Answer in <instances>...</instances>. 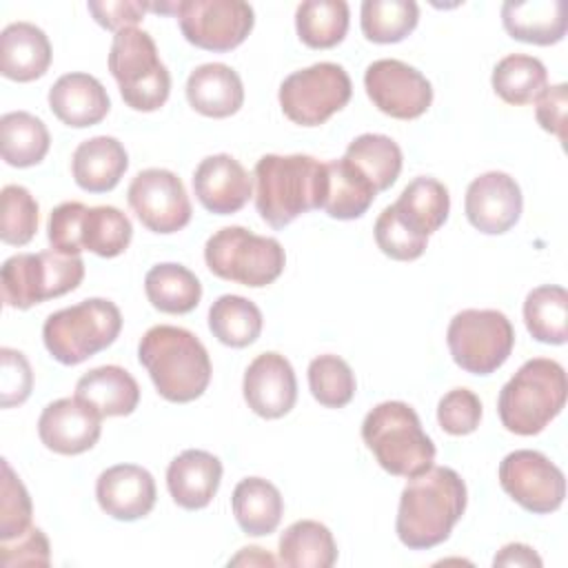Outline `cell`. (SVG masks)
Listing matches in <instances>:
<instances>
[{"instance_id": "1", "label": "cell", "mask_w": 568, "mask_h": 568, "mask_svg": "<svg viewBox=\"0 0 568 568\" xmlns=\"http://www.w3.org/2000/svg\"><path fill=\"white\" fill-rule=\"evenodd\" d=\"M466 484L448 466H430L415 475L402 490L395 530L410 550H428L450 537L466 510Z\"/></svg>"}, {"instance_id": "2", "label": "cell", "mask_w": 568, "mask_h": 568, "mask_svg": "<svg viewBox=\"0 0 568 568\" xmlns=\"http://www.w3.org/2000/svg\"><path fill=\"white\" fill-rule=\"evenodd\" d=\"M253 178L255 209L273 229H284L302 213L324 206L328 189L326 162L311 155H262Z\"/></svg>"}, {"instance_id": "3", "label": "cell", "mask_w": 568, "mask_h": 568, "mask_svg": "<svg viewBox=\"0 0 568 568\" xmlns=\"http://www.w3.org/2000/svg\"><path fill=\"white\" fill-rule=\"evenodd\" d=\"M138 359L146 368L155 390L173 402L197 399L211 382V359L204 344L186 328L158 324L151 326L140 344Z\"/></svg>"}, {"instance_id": "4", "label": "cell", "mask_w": 568, "mask_h": 568, "mask_svg": "<svg viewBox=\"0 0 568 568\" xmlns=\"http://www.w3.org/2000/svg\"><path fill=\"white\" fill-rule=\"evenodd\" d=\"M566 395L564 366L548 357H532L504 384L497 399L499 419L515 435H537L561 413Z\"/></svg>"}, {"instance_id": "5", "label": "cell", "mask_w": 568, "mask_h": 568, "mask_svg": "<svg viewBox=\"0 0 568 568\" xmlns=\"http://www.w3.org/2000/svg\"><path fill=\"white\" fill-rule=\"evenodd\" d=\"M362 439L377 464L397 477L426 473L435 462V444L406 402H382L362 422Z\"/></svg>"}, {"instance_id": "6", "label": "cell", "mask_w": 568, "mask_h": 568, "mask_svg": "<svg viewBox=\"0 0 568 568\" xmlns=\"http://www.w3.org/2000/svg\"><path fill=\"white\" fill-rule=\"evenodd\" d=\"M120 331V308L111 300L91 297L51 313L44 320L42 339L55 362L75 366L109 348L118 339Z\"/></svg>"}, {"instance_id": "7", "label": "cell", "mask_w": 568, "mask_h": 568, "mask_svg": "<svg viewBox=\"0 0 568 568\" xmlns=\"http://www.w3.org/2000/svg\"><path fill=\"white\" fill-rule=\"evenodd\" d=\"M109 71L120 87V95L133 111H155L171 93V73L158 55L153 38L129 27L113 36Z\"/></svg>"}, {"instance_id": "8", "label": "cell", "mask_w": 568, "mask_h": 568, "mask_svg": "<svg viewBox=\"0 0 568 568\" xmlns=\"http://www.w3.org/2000/svg\"><path fill=\"white\" fill-rule=\"evenodd\" d=\"M204 262L222 280L260 288L282 275L286 255L275 237L255 235L244 226H224L206 240Z\"/></svg>"}, {"instance_id": "9", "label": "cell", "mask_w": 568, "mask_h": 568, "mask_svg": "<svg viewBox=\"0 0 568 568\" xmlns=\"http://www.w3.org/2000/svg\"><path fill=\"white\" fill-rule=\"evenodd\" d=\"M84 262L80 255L58 251L11 255L0 271L2 302L11 308H31L51 297H60L80 286Z\"/></svg>"}, {"instance_id": "10", "label": "cell", "mask_w": 568, "mask_h": 568, "mask_svg": "<svg viewBox=\"0 0 568 568\" xmlns=\"http://www.w3.org/2000/svg\"><path fill=\"white\" fill-rule=\"evenodd\" d=\"M446 342L459 368L473 375H490L510 357L515 331L501 311L466 308L450 320Z\"/></svg>"}, {"instance_id": "11", "label": "cell", "mask_w": 568, "mask_h": 568, "mask_svg": "<svg viewBox=\"0 0 568 568\" xmlns=\"http://www.w3.org/2000/svg\"><path fill=\"white\" fill-rule=\"evenodd\" d=\"M353 84L344 67L317 62L293 71L280 84V106L300 126H320L351 100Z\"/></svg>"}, {"instance_id": "12", "label": "cell", "mask_w": 568, "mask_h": 568, "mask_svg": "<svg viewBox=\"0 0 568 568\" xmlns=\"http://www.w3.org/2000/svg\"><path fill=\"white\" fill-rule=\"evenodd\" d=\"M175 16L191 44L220 53L240 47L255 24L253 7L242 0H182Z\"/></svg>"}, {"instance_id": "13", "label": "cell", "mask_w": 568, "mask_h": 568, "mask_svg": "<svg viewBox=\"0 0 568 568\" xmlns=\"http://www.w3.org/2000/svg\"><path fill=\"white\" fill-rule=\"evenodd\" d=\"M501 488L528 513H555L566 497V477L539 450H513L499 464Z\"/></svg>"}, {"instance_id": "14", "label": "cell", "mask_w": 568, "mask_h": 568, "mask_svg": "<svg viewBox=\"0 0 568 568\" xmlns=\"http://www.w3.org/2000/svg\"><path fill=\"white\" fill-rule=\"evenodd\" d=\"M138 220L153 233H175L191 222V200L182 180L169 169L140 171L126 191Z\"/></svg>"}, {"instance_id": "15", "label": "cell", "mask_w": 568, "mask_h": 568, "mask_svg": "<svg viewBox=\"0 0 568 568\" xmlns=\"http://www.w3.org/2000/svg\"><path fill=\"white\" fill-rule=\"evenodd\" d=\"M364 89L382 113L397 120H415L433 102V87L426 75L395 58L371 62L364 73Z\"/></svg>"}, {"instance_id": "16", "label": "cell", "mask_w": 568, "mask_h": 568, "mask_svg": "<svg viewBox=\"0 0 568 568\" xmlns=\"http://www.w3.org/2000/svg\"><path fill=\"white\" fill-rule=\"evenodd\" d=\"M521 206V189L515 178L504 171H488L475 178L466 189V217L486 235H501L510 231L519 222Z\"/></svg>"}, {"instance_id": "17", "label": "cell", "mask_w": 568, "mask_h": 568, "mask_svg": "<svg viewBox=\"0 0 568 568\" xmlns=\"http://www.w3.org/2000/svg\"><path fill=\"white\" fill-rule=\"evenodd\" d=\"M102 433V415L78 397H62L44 406L38 419L40 442L58 455L91 450Z\"/></svg>"}, {"instance_id": "18", "label": "cell", "mask_w": 568, "mask_h": 568, "mask_svg": "<svg viewBox=\"0 0 568 568\" xmlns=\"http://www.w3.org/2000/svg\"><path fill=\"white\" fill-rule=\"evenodd\" d=\"M244 399L248 408L264 419L284 417L297 399V379L291 362L280 353L257 355L242 382Z\"/></svg>"}, {"instance_id": "19", "label": "cell", "mask_w": 568, "mask_h": 568, "mask_svg": "<svg viewBox=\"0 0 568 568\" xmlns=\"http://www.w3.org/2000/svg\"><path fill=\"white\" fill-rule=\"evenodd\" d=\"M155 479L135 464H115L100 473L95 481V499L100 508L120 521L146 517L155 506Z\"/></svg>"}, {"instance_id": "20", "label": "cell", "mask_w": 568, "mask_h": 568, "mask_svg": "<svg viewBox=\"0 0 568 568\" xmlns=\"http://www.w3.org/2000/svg\"><path fill=\"white\" fill-rule=\"evenodd\" d=\"M193 191L200 204L215 215L237 213L253 193L248 171L229 153L204 158L193 173Z\"/></svg>"}, {"instance_id": "21", "label": "cell", "mask_w": 568, "mask_h": 568, "mask_svg": "<svg viewBox=\"0 0 568 568\" xmlns=\"http://www.w3.org/2000/svg\"><path fill=\"white\" fill-rule=\"evenodd\" d=\"M49 106L53 115L73 129L102 122L111 109V100L102 82L89 73H64L49 89Z\"/></svg>"}, {"instance_id": "22", "label": "cell", "mask_w": 568, "mask_h": 568, "mask_svg": "<svg viewBox=\"0 0 568 568\" xmlns=\"http://www.w3.org/2000/svg\"><path fill=\"white\" fill-rule=\"evenodd\" d=\"M222 462L200 448L180 453L166 468V488L184 510H200L211 504L220 488Z\"/></svg>"}, {"instance_id": "23", "label": "cell", "mask_w": 568, "mask_h": 568, "mask_svg": "<svg viewBox=\"0 0 568 568\" xmlns=\"http://www.w3.org/2000/svg\"><path fill=\"white\" fill-rule=\"evenodd\" d=\"M51 42L31 22H11L0 33V73L13 82L42 78L51 64Z\"/></svg>"}, {"instance_id": "24", "label": "cell", "mask_w": 568, "mask_h": 568, "mask_svg": "<svg viewBox=\"0 0 568 568\" xmlns=\"http://www.w3.org/2000/svg\"><path fill=\"white\" fill-rule=\"evenodd\" d=\"M189 104L206 118H229L244 104V87L229 64L206 62L191 71L186 80Z\"/></svg>"}, {"instance_id": "25", "label": "cell", "mask_w": 568, "mask_h": 568, "mask_svg": "<svg viewBox=\"0 0 568 568\" xmlns=\"http://www.w3.org/2000/svg\"><path fill=\"white\" fill-rule=\"evenodd\" d=\"M129 169V155L120 140L111 135H95L78 144L71 158L73 180L89 193H106L118 186Z\"/></svg>"}, {"instance_id": "26", "label": "cell", "mask_w": 568, "mask_h": 568, "mask_svg": "<svg viewBox=\"0 0 568 568\" xmlns=\"http://www.w3.org/2000/svg\"><path fill=\"white\" fill-rule=\"evenodd\" d=\"M501 22L510 38L550 47L566 36V4L564 0H508L501 7Z\"/></svg>"}, {"instance_id": "27", "label": "cell", "mask_w": 568, "mask_h": 568, "mask_svg": "<svg viewBox=\"0 0 568 568\" xmlns=\"http://www.w3.org/2000/svg\"><path fill=\"white\" fill-rule=\"evenodd\" d=\"M75 397L87 402L102 417H122L138 408L140 386L129 371L106 364L84 373L78 379Z\"/></svg>"}, {"instance_id": "28", "label": "cell", "mask_w": 568, "mask_h": 568, "mask_svg": "<svg viewBox=\"0 0 568 568\" xmlns=\"http://www.w3.org/2000/svg\"><path fill=\"white\" fill-rule=\"evenodd\" d=\"M393 209L410 231L428 237L444 226L450 211V195L439 180L419 175L404 186Z\"/></svg>"}, {"instance_id": "29", "label": "cell", "mask_w": 568, "mask_h": 568, "mask_svg": "<svg viewBox=\"0 0 568 568\" xmlns=\"http://www.w3.org/2000/svg\"><path fill=\"white\" fill-rule=\"evenodd\" d=\"M231 506L237 526L251 537L271 535L284 513V499L277 486L262 477L242 479L233 490Z\"/></svg>"}, {"instance_id": "30", "label": "cell", "mask_w": 568, "mask_h": 568, "mask_svg": "<svg viewBox=\"0 0 568 568\" xmlns=\"http://www.w3.org/2000/svg\"><path fill=\"white\" fill-rule=\"evenodd\" d=\"M286 568H331L337 561L333 532L315 521L300 519L280 537V559Z\"/></svg>"}, {"instance_id": "31", "label": "cell", "mask_w": 568, "mask_h": 568, "mask_svg": "<svg viewBox=\"0 0 568 568\" xmlns=\"http://www.w3.org/2000/svg\"><path fill=\"white\" fill-rule=\"evenodd\" d=\"M49 131L29 111H11L0 118V151L9 166H36L49 153Z\"/></svg>"}, {"instance_id": "32", "label": "cell", "mask_w": 568, "mask_h": 568, "mask_svg": "<svg viewBox=\"0 0 568 568\" xmlns=\"http://www.w3.org/2000/svg\"><path fill=\"white\" fill-rule=\"evenodd\" d=\"M144 291L153 308L171 315L191 313L202 300V284L182 264H155L144 277Z\"/></svg>"}, {"instance_id": "33", "label": "cell", "mask_w": 568, "mask_h": 568, "mask_svg": "<svg viewBox=\"0 0 568 568\" xmlns=\"http://www.w3.org/2000/svg\"><path fill=\"white\" fill-rule=\"evenodd\" d=\"M344 160H348L377 193L390 189L402 171V149L393 138L382 133L357 135L346 146Z\"/></svg>"}, {"instance_id": "34", "label": "cell", "mask_w": 568, "mask_h": 568, "mask_svg": "<svg viewBox=\"0 0 568 568\" xmlns=\"http://www.w3.org/2000/svg\"><path fill=\"white\" fill-rule=\"evenodd\" d=\"M326 175L328 189L322 206L326 215L335 220L362 217L377 195L371 182L344 158L326 162Z\"/></svg>"}, {"instance_id": "35", "label": "cell", "mask_w": 568, "mask_h": 568, "mask_svg": "<svg viewBox=\"0 0 568 568\" xmlns=\"http://www.w3.org/2000/svg\"><path fill=\"white\" fill-rule=\"evenodd\" d=\"M493 89L508 104H530L548 89V71L539 58L510 53L493 69Z\"/></svg>"}, {"instance_id": "36", "label": "cell", "mask_w": 568, "mask_h": 568, "mask_svg": "<svg viewBox=\"0 0 568 568\" xmlns=\"http://www.w3.org/2000/svg\"><path fill=\"white\" fill-rule=\"evenodd\" d=\"M528 333L544 344H566L568 339V293L564 286L544 284L532 288L524 302Z\"/></svg>"}, {"instance_id": "37", "label": "cell", "mask_w": 568, "mask_h": 568, "mask_svg": "<svg viewBox=\"0 0 568 568\" xmlns=\"http://www.w3.org/2000/svg\"><path fill=\"white\" fill-rule=\"evenodd\" d=\"M262 311L242 295H222L209 308V328L231 348L253 344L262 333Z\"/></svg>"}, {"instance_id": "38", "label": "cell", "mask_w": 568, "mask_h": 568, "mask_svg": "<svg viewBox=\"0 0 568 568\" xmlns=\"http://www.w3.org/2000/svg\"><path fill=\"white\" fill-rule=\"evenodd\" d=\"M300 40L311 49H331L348 31V4L344 0H306L295 11Z\"/></svg>"}, {"instance_id": "39", "label": "cell", "mask_w": 568, "mask_h": 568, "mask_svg": "<svg viewBox=\"0 0 568 568\" xmlns=\"http://www.w3.org/2000/svg\"><path fill=\"white\" fill-rule=\"evenodd\" d=\"M133 237L131 220L115 206H87L80 222L82 251L100 257H115L126 251Z\"/></svg>"}, {"instance_id": "40", "label": "cell", "mask_w": 568, "mask_h": 568, "mask_svg": "<svg viewBox=\"0 0 568 568\" xmlns=\"http://www.w3.org/2000/svg\"><path fill=\"white\" fill-rule=\"evenodd\" d=\"M419 20V7L413 0H364L359 11L362 33L377 44L404 40Z\"/></svg>"}, {"instance_id": "41", "label": "cell", "mask_w": 568, "mask_h": 568, "mask_svg": "<svg viewBox=\"0 0 568 568\" xmlns=\"http://www.w3.org/2000/svg\"><path fill=\"white\" fill-rule=\"evenodd\" d=\"M308 388L326 408H342L355 395V375L337 355H320L308 364Z\"/></svg>"}, {"instance_id": "42", "label": "cell", "mask_w": 568, "mask_h": 568, "mask_svg": "<svg viewBox=\"0 0 568 568\" xmlns=\"http://www.w3.org/2000/svg\"><path fill=\"white\" fill-rule=\"evenodd\" d=\"M0 209V240L11 246H24L38 231V202L20 184L2 189Z\"/></svg>"}, {"instance_id": "43", "label": "cell", "mask_w": 568, "mask_h": 568, "mask_svg": "<svg viewBox=\"0 0 568 568\" xmlns=\"http://www.w3.org/2000/svg\"><path fill=\"white\" fill-rule=\"evenodd\" d=\"M31 497L13 473L7 459H2V486H0V541H9L31 528Z\"/></svg>"}, {"instance_id": "44", "label": "cell", "mask_w": 568, "mask_h": 568, "mask_svg": "<svg viewBox=\"0 0 568 568\" xmlns=\"http://www.w3.org/2000/svg\"><path fill=\"white\" fill-rule=\"evenodd\" d=\"M375 242L384 255L399 262H413L426 251L428 237L410 231L395 213L393 204L386 206L375 220Z\"/></svg>"}, {"instance_id": "45", "label": "cell", "mask_w": 568, "mask_h": 568, "mask_svg": "<svg viewBox=\"0 0 568 568\" xmlns=\"http://www.w3.org/2000/svg\"><path fill=\"white\" fill-rule=\"evenodd\" d=\"M481 402L468 388L448 390L437 404V422L448 435H468L479 426Z\"/></svg>"}, {"instance_id": "46", "label": "cell", "mask_w": 568, "mask_h": 568, "mask_svg": "<svg viewBox=\"0 0 568 568\" xmlns=\"http://www.w3.org/2000/svg\"><path fill=\"white\" fill-rule=\"evenodd\" d=\"M87 206L82 202H62L58 204L47 224V237L51 244V251H58L62 255H80V222Z\"/></svg>"}, {"instance_id": "47", "label": "cell", "mask_w": 568, "mask_h": 568, "mask_svg": "<svg viewBox=\"0 0 568 568\" xmlns=\"http://www.w3.org/2000/svg\"><path fill=\"white\" fill-rule=\"evenodd\" d=\"M0 406L11 408L27 402L33 388V373L27 357L13 348H0Z\"/></svg>"}, {"instance_id": "48", "label": "cell", "mask_w": 568, "mask_h": 568, "mask_svg": "<svg viewBox=\"0 0 568 568\" xmlns=\"http://www.w3.org/2000/svg\"><path fill=\"white\" fill-rule=\"evenodd\" d=\"M51 561V548L47 535L31 526L27 532L0 541V564L4 568H16V566H49Z\"/></svg>"}, {"instance_id": "49", "label": "cell", "mask_w": 568, "mask_h": 568, "mask_svg": "<svg viewBox=\"0 0 568 568\" xmlns=\"http://www.w3.org/2000/svg\"><path fill=\"white\" fill-rule=\"evenodd\" d=\"M87 9L91 11L93 20L109 29V31H122V29H129L133 24H138L144 13L149 11V4L146 2H135V0H89L87 2Z\"/></svg>"}, {"instance_id": "50", "label": "cell", "mask_w": 568, "mask_h": 568, "mask_svg": "<svg viewBox=\"0 0 568 568\" xmlns=\"http://www.w3.org/2000/svg\"><path fill=\"white\" fill-rule=\"evenodd\" d=\"M566 106H568V87L561 82V84L548 87L539 95L537 109H535V115L541 129L557 135L559 142H566Z\"/></svg>"}, {"instance_id": "51", "label": "cell", "mask_w": 568, "mask_h": 568, "mask_svg": "<svg viewBox=\"0 0 568 568\" xmlns=\"http://www.w3.org/2000/svg\"><path fill=\"white\" fill-rule=\"evenodd\" d=\"M495 566H541V559L539 555L526 546V544H508L504 546L495 559H493Z\"/></svg>"}, {"instance_id": "52", "label": "cell", "mask_w": 568, "mask_h": 568, "mask_svg": "<svg viewBox=\"0 0 568 568\" xmlns=\"http://www.w3.org/2000/svg\"><path fill=\"white\" fill-rule=\"evenodd\" d=\"M251 566V564H262V566H275V559L268 555V552H264L262 548H257V546H251V548H242L240 550V555L237 557H233L231 561H229V566Z\"/></svg>"}]
</instances>
